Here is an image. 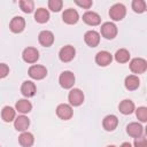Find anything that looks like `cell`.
<instances>
[{
	"instance_id": "6da1fadb",
	"label": "cell",
	"mask_w": 147,
	"mask_h": 147,
	"mask_svg": "<svg viewBox=\"0 0 147 147\" xmlns=\"http://www.w3.org/2000/svg\"><path fill=\"white\" fill-rule=\"evenodd\" d=\"M126 15V8L123 3H115L109 9V16L114 21H122Z\"/></svg>"
},
{
	"instance_id": "7a4b0ae2",
	"label": "cell",
	"mask_w": 147,
	"mask_h": 147,
	"mask_svg": "<svg viewBox=\"0 0 147 147\" xmlns=\"http://www.w3.org/2000/svg\"><path fill=\"white\" fill-rule=\"evenodd\" d=\"M117 26L113 22H105L100 28V33L106 39H114L117 36Z\"/></svg>"
},
{
	"instance_id": "3957f363",
	"label": "cell",
	"mask_w": 147,
	"mask_h": 147,
	"mask_svg": "<svg viewBox=\"0 0 147 147\" xmlns=\"http://www.w3.org/2000/svg\"><path fill=\"white\" fill-rule=\"evenodd\" d=\"M130 70L133 74H144L147 70V61L142 57H134L130 61Z\"/></svg>"
},
{
	"instance_id": "277c9868",
	"label": "cell",
	"mask_w": 147,
	"mask_h": 147,
	"mask_svg": "<svg viewBox=\"0 0 147 147\" xmlns=\"http://www.w3.org/2000/svg\"><path fill=\"white\" fill-rule=\"evenodd\" d=\"M75 80H76V78H75L74 72H71L69 70L63 71L59 77V83H60L61 87H63L65 90L71 88L74 86V84H75Z\"/></svg>"
},
{
	"instance_id": "5b68a950",
	"label": "cell",
	"mask_w": 147,
	"mask_h": 147,
	"mask_svg": "<svg viewBox=\"0 0 147 147\" xmlns=\"http://www.w3.org/2000/svg\"><path fill=\"white\" fill-rule=\"evenodd\" d=\"M68 100L70 106L78 107L84 102V93L79 88H71L68 94Z\"/></svg>"
},
{
	"instance_id": "8992f818",
	"label": "cell",
	"mask_w": 147,
	"mask_h": 147,
	"mask_svg": "<svg viewBox=\"0 0 147 147\" xmlns=\"http://www.w3.org/2000/svg\"><path fill=\"white\" fill-rule=\"evenodd\" d=\"M29 76L32 78V79H36V80H40V79H44L46 76H47V69L46 67L44 65H40V64H33L29 68Z\"/></svg>"
},
{
	"instance_id": "52a82bcc",
	"label": "cell",
	"mask_w": 147,
	"mask_h": 147,
	"mask_svg": "<svg viewBox=\"0 0 147 147\" xmlns=\"http://www.w3.org/2000/svg\"><path fill=\"white\" fill-rule=\"evenodd\" d=\"M22 59L26 63H36L39 60V51L34 47H26L22 53Z\"/></svg>"
},
{
	"instance_id": "ba28073f",
	"label": "cell",
	"mask_w": 147,
	"mask_h": 147,
	"mask_svg": "<svg viewBox=\"0 0 147 147\" xmlns=\"http://www.w3.org/2000/svg\"><path fill=\"white\" fill-rule=\"evenodd\" d=\"M56 115H57L59 118H61L63 121H68L74 115L72 107L70 105H68V103H60L56 107Z\"/></svg>"
},
{
	"instance_id": "9c48e42d",
	"label": "cell",
	"mask_w": 147,
	"mask_h": 147,
	"mask_svg": "<svg viewBox=\"0 0 147 147\" xmlns=\"http://www.w3.org/2000/svg\"><path fill=\"white\" fill-rule=\"evenodd\" d=\"M75 55H76V49L71 45L63 46L60 49V52H59V59L62 62H70V61H72Z\"/></svg>"
},
{
	"instance_id": "30bf717a",
	"label": "cell",
	"mask_w": 147,
	"mask_h": 147,
	"mask_svg": "<svg viewBox=\"0 0 147 147\" xmlns=\"http://www.w3.org/2000/svg\"><path fill=\"white\" fill-rule=\"evenodd\" d=\"M62 20H63L64 23L72 25V24H76V23L78 22V20H79V14H78V11H77L76 9L68 8V9H65V10L63 11V14H62Z\"/></svg>"
},
{
	"instance_id": "8fae6325",
	"label": "cell",
	"mask_w": 147,
	"mask_h": 147,
	"mask_svg": "<svg viewBox=\"0 0 147 147\" xmlns=\"http://www.w3.org/2000/svg\"><path fill=\"white\" fill-rule=\"evenodd\" d=\"M83 21L87 24V25H91V26H95V25H99L101 23V17L98 13L95 11H92V10H87L83 14Z\"/></svg>"
},
{
	"instance_id": "7c38bea8",
	"label": "cell",
	"mask_w": 147,
	"mask_h": 147,
	"mask_svg": "<svg viewBox=\"0 0 147 147\" xmlns=\"http://www.w3.org/2000/svg\"><path fill=\"white\" fill-rule=\"evenodd\" d=\"M9 29L14 33H21L25 29V20L22 16H15L9 23Z\"/></svg>"
},
{
	"instance_id": "4fadbf2b",
	"label": "cell",
	"mask_w": 147,
	"mask_h": 147,
	"mask_svg": "<svg viewBox=\"0 0 147 147\" xmlns=\"http://www.w3.org/2000/svg\"><path fill=\"white\" fill-rule=\"evenodd\" d=\"M111 61H113V55L107 51H100L95 55V62L100 67H107L111 63Z\"/></svg>"
},
{
	"instance_id": "5bb4252c",
	"label": "cell",
	"mask_w": 147,
	"mask_h": 147,
	"mask_svg": "<svg viewBox=\"0 0 147 147\" xmlns=\"http://www.w3.org/2000/svg\"><path fill=\"white\" fill-rule=\"evenodd\" d=\"M84 40L90 47H96L100 42V33L95 30H88L84 34Z\"/></svg>"
},
{
	"instance_id": "9a60e30c",
	"label": "cell",
	"mask_w": 147,
	"mask_h": 147,
	"mask_svg": "<svg viewBox=\"0 0 147 147\" xmlns=\"http://www.w3.org/2000/svg\"><path fill=\"white\" fill-rule=\"evenodd\" d=\"M38 40H39V42H40L41 46L49 47L54 42V34L49 30H42L39 33V36H38Z\"/></svg>"
},
{
	"instance_id": "2e32d148",
	"label": "cell",
	"mask_w": 147,
	"mask_h": 147,
	"mask_svg": "<svg viewBox=\"0 0 147 147\" xmlns=\"http://www.w3.org/2000/svg\"><path fill=\"white\" fill-rule=\"evenodd\" d=\"M126 132L130 137L132 138H139V137H142V133H144V126L140 124V123H137V122H132L130 124H127L126 126Z\"/></svg>"
},
{
	"instance_id": "e0dca14e",
	"label": "cell",
	"mask_w": 147,
	"mask_h": 147,
	"mask_svg": "<svg viewBox=\"0 0 147 147\" xmlns=\"http://www.w3.org/2000/svg\"><path fill=\"white\" fill-rule=\"evenodd\" d=\"M118 125V118L116 115H107L103 119H102V126L106 131H114Z\"/></svg>"
},
{
	"instance_id": "ac0fdd59",
	"label": "cell",
	"mask_w": 147,
	"mask_h": 147,
	"mask_svg": "<svg viewBox=\"0 0 147 147\" xmlns=\"http://www.w3.org/2000/svg\"><path fill=\"white\" fill-rule=\"evenodd\" d=\"M37 92V87H36V84L31 80H25L23 82L22 86H21V93L25 96V98H31L36 94Z\"/></svg>"
},
{
	"instance_id": "d6986e66",
	"label": "cell",
	"mask_w": 147,
	"mask_h": 147,
	"mask_svg": "<svg viewBox=\"0 0 147 147\" xmlns=\"http://www.w3.org/2000/svg\"><path fill=\"white\" fill-rule=\"evenodd\" d=\"M118 110L123 114V115H130L136 110V106L133 103L132 100L130 99H124L119 102L118 105Z\"/></svg>"
},
{
	"instance_id": "ffe728a7",
	"label": "cell",
	"mask_w": 147,
	"mask_h": 147,
	"mask_svg": "<svg viewBox=\"0 0 147 147\" xmlns=\"http://www.w3.org/2000/svg\"><path fill=\"white\" fill-rule=\"evenodd\" d=\"M29 126H30V119L24 115H20L14 119V127L17 131L24 132L28 130Z\"/></svg>"
},
{
	"instance_id": "44dd1931",
	"label": "cell",
	"mask_w": 147,
	"mask_h": 147,
	"mask_svg": "<svg viewBox=\"0 0 147 147\" xmlns=\"http://www.w3.org/2000/svg\"><path fill=\"white\" fill-rule=\"evenodd\" d=\"M140 85V79L138 78V76L136 75H129L125 77V80H124V86L126 90L129 91H134L139 87Z\"/></svg>"
},
{
	"instance_id": "7402d4cb",
	"label": "cell",
	"mask_w": 147,
	"mask_h": 147,
	"mask_svg": "<svg viewBox=\"0 0 147 147\" xmlns=\"http://www.w3.org/2000/svg\"><path fill=\"white\" fill-rule=\"evenodd\" d=\"M18 142L22 147H31L34 144V137L31 132L24 131L18 137Z\"/></svg>"
},
{
	"instance_id": "603a6c76",
	"label": "cell",
	"mask_w": 147,
	"mask_h": 147,
	"mask_svg": "<svg viewBox=\"0 0 147 147\" xmlns=\"http://www.w3.org/2000/svg\"><path fill=\"white\" fill-rule=\"evenodd\" d=\"M15 110L21 114H28L32 110V103L28 99H20L15 105Z\"/></svg>"
},
{
	"instance_id": "cb8c5ba5",
	"label": "cell",
	"mask_w": 147,
	"mask_h": 147,
	"mask_svg": "<svg viewBox=\"0 0 147 147\" xmlns=\"http://www.w3.org/2000/svg\"><path fill=\"white\" fill-rule=\"evenodd\" d=\"M1 118L7 123L13 122L16 118V110L10 106H5L1 110Z\"/></svg>"
},
{
	"instance_id": "d4e9b609",
	"label": "cell",
	"mask_w": 147,
	"mask_h": 147,
	"mask_svg": "<svg viewBox=\"0 0 147 147\" xmlns=\"http://www.w3.org/2000/svg\"><path fill=\"white\" fill-rule=\"evenodd\" d=\"M34 20H36V22H38L40 24L48 22V20H49V11H48V9L42 8V7L38 8L36 10V13H34Z\"/></svg>"
},
{
	"instance_id": "484cf974",
	"label": "cell",
	"mask_w": 147,
	"mask_h": 147,
	"mask_svg": "<svg viewBox=\"0 0 147 147\" xmlns=\"http://www.w3.org/2000/svg\"><path fill=\"white\" fill-rule=\"evenodd\" d=\"M114 57H115L116 62H118V63H126L130 60V53L125 48H119L116 51Z\"/></svg>"
},
{
	"instance_id": "4316f807",
	"label": "cell",
	"mask_w": 147,
	"mask_h": 147,
	"mask_svg": "<svg viewBox=\"0 0 147 147\" xmlns=\"http://www.w3.org/2000/svg\"><path fill=\"white\" fill-rule=\"evenodd\" d=\"M20 8L22 9V11L30 14L34 9V2L32 0H21L20 1Z\"/></svg>"
},
{
	"instance_id": "83f0119b",
	"label": "cell",
	"mask_w": 147,
	"mask_h": 147,
	"mask_svg": "<svg viewBox=\"0 0 147 147\" xmlns=\"http://www.w3.org/2000/svg\"><path fill=\"white\" fill-rule=\"evenodd\" d=\"M132 9L134 13L141 14L146 11V2L144 0H133L132 1Z\"/></svg>"
},
{
	"instance_id": "f1b7e54d",
	"label": "cell",
	"mask_w": 147,
	"mask_h": 147,
	"mask_svg": "<svg viewBox=\"0 0 147 147\" xmlns=\"http://www.w3.org/2000/svg\"><path fill=\"white\" fill-rule=\"evenodd\" d=\"M136 116L140 122H146L147 121V108L144 106L138 107L136 109Z\"/></svg>"
},
{
	"instance_id": "f546056e",
	"label": "cell",
	"mask_w": 147,
	"mask_h": 147,
	"mask_svg": "<svg viewBox=\"0 0 147 147\" xmlns=\"http://www.w3.org/2000/svg\"><path fill=\"white\" fill-rule=\"evenodd\" d=\"M63 6V1L62 0H49L48 1V8L52 11H60L62 9Z\"/></svg>"
},
{
	"instance_id": "4dcf8cb0",
	"label": "cell",
	"mask_w": 147,
	"mask_h": 147,
	"mask_svg": "<svg viewBox=\"0 0 147 147\" xmlns=\"http://www.w3.org/2000/svg\"><path fill=\"white\" fill-rule=\"evenodd\" d=\"M75 3L82 8H85V9H88L92 7L93 5V1L92 0H75Z\"/></svg>"
},
{
	"instance_id": "1f68e13d",
	"label": "cell",
	"mask_w": 147,
	"mask_h": 147,
	"mask_svg": "<svg viewBox=\"0 0 147 147\" xmlns=\"http://www.w3.org/2000/svg\"><path fill=\"white\" fill-rule=\"evenodd\" d=\"M133 147H147V140H146V138L145 137L136 138L134 144H133Z\"/></svg>"
},
{
	"instance_id": "d6a6232c",
	"label": "cell",
	"mask_w": 147,
	"mask_h": 147,
	"mask_svg": "<svg viewBox=\"0 0 147 147\" xmlns=\"http://www.w3.org/2000/svg\"><path fill=\"white\" fill-rule=\"evenodd\" d=\"M9 74V67L6 63H0V79L7 77Z\"/></svg>"
},
{
	"instance_id": "836d02e7",
	"label": "cell",
	"mask_w": 147,
	"mask_h": 147,
	"mask_svg": "<svg viewBox=\"0 0 147 147\" xmlns=\"http://www.w3.org/2000/svg\"><path fill=\"white\" fill-rule=\"evenodd\" d=\"M121 147H132V145H131L130 142H127V141H125V142H123V144L121 145Z\"/></svg>"
},
{
	"instance_id": "e575fe53",
	"label": "cell",
	"mask_w": 147,
	"mask_h": 147,
	"mask_svg": "<svg viewBox=\"0 0 147 147\" xmlns=\"http://www.w3.org/2000/svg\"><path fill=\"white\" fill-rule=\"evenodd\" d=\"M107 147H116V146H114V145H109V146H107Z\"/></svg>"
},
{
	"instance_id": "d590c367",
	"label": "cell",
	"mask_w": 147,
	"mask_h": 147,
	"mask_svg": "<svg viewBox=\"0 0 147 147\" xmlns=\"http://www.w3.org/2000/svg\"><path fill=\"white\" fill-rule=\"evenodd\" d=\"M0 147H1V146H0Z\"/></svg>"
}]
</instances>
